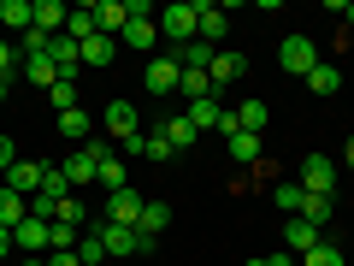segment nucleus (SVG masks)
Returning a JSON list of instances; mask_svg holds the SVG:
<instances>
[{
	"instance_id": "39",
	"label": "nucleus",
	"mask_w": 354,
	"mask_h": 266,
	"mask_svg": "<svg viewBox=\"0 0 354 266\" xmlns=\"http://www.w3.org/2000/svg\"><path fill=\"white\" fill-rule=\"evenodd\" d=\"M342 160H348V172H354V136H348V148H342Z\"/></svg>"
},
{
	"instance_id": "35",
	"label": "nucleus",
	"mask_w": 354,
	"mask_h": 266,
	"mask_svg": "<svg viewBox=\"0 0 354 266\" xmlns=\"http://www.w3.org/2000/svg\"><path fill=\"white\" fill-rule=\"evenodd\" d=\"M12 166H18V148H12V136H0V177L12 172Z\"/></svg>"
},
{
	"instance_id": "28",
	"label": "nucleus",
	"mask_w": 354,
	"mask_h": 266,
	"mask_svg": "<svg viewBox=\"0 0 354 266\" xmlns=\"http://www.w3.org/2000/svg\"><path fill=\"white\" fill-rule=\"evenodd\" d=\"M301 266H348V254L330 249V242H319V249H307V254H301Z\"/></svg>"
},
{
	"instance_id": "32",
	"label": "nucleus",
	"mask_w": 354,
	"mask_h": 266,
	"mask_svg": "<svg viewBox=\"0 0 354 266\" xmlns=\"http://www.w3.org/2000/svg\"><path fill=\"white\" fill-rule=\"evenodd\" d=\"M53 219H65V225H83V195H65V202H59V213H53Z\"/></svg>"
},
{
	"instance_id": "14",
	"label": "nucleus",
	"mask_w": 354,
	"mask_h": 266,
	"mask_svg": "<svg viewBox=\"0 0 354 266\" xmlns=\"http://www.w3.org/2000/svg\"><path fill=\"white\" fill-rule=\"evenodd\" d=\"M283 242H290L295 254H307V249H319L325 237H319V225H307V219L295 213V219H283Z\"/></svg>"
},
{
	"instance_id": "20",
	"label": "nucleus",
	"mask_w": 354,
	"mask_h": 266,
	"mask_svg": "<svg viewBox=\"0 0 354 266\" xmlns=\"http://www.w3.org/2000/svg\"><path fill=\"white\" fill-rule=\"evenodd\" d=\"M301 83H307V89H313V95H337V89H342V71H337V65H325V60H319V65H313V71H307V77H301Z\"/></svg>"
},
{
	"instance_id": "36",
	"label": "nucleus",
	"mask_w": 354,
	"mask_h": 266,
	"mask_svg": "<svg viewBox=\"0 0 354 266\" xmlns=\"http://www.w3.org/2000/svg\"><path fill=\"white\" fill-rule=\"evenodd\" d=\"M48 266H83V260H77V249H48Z\"/></svg>"
},
{
	"instance_id": "12",
	"label": "nucleus",
	"mask_w": 354,
	"mask_h": 266,
	"mask_svg": "<svg viewBox=\"0 0 354 266\" xmlns=\"http://www.w3.org/2000/svg\"><path fill=\"white\" fill-rule=\"evenodd\" d=\"M118 42H124L130 53H148V60H153V42H160V24H153V18H130Z\"/></svg>"
},
{
	"instance_id": "37",
	"label": "nucleus",
	"mask_w": 354,
	"mask_h": 266,
	"mask_svg": "<svg viewBox=\"0 0 354 266\" xmlns=\"http://www.w3.org/2000/svg\"><path fill=\"white\" fill-rule=\"evenodd\" d=\"M0 260H12V231L0 225Z\"/></svg>"
},
{
	"instance_id": "44",
	"label": "nucleus",
	"mask_w": 354,
	"mask_h": 266,
	"mask_svg": "<svg viewBox=\"0 0 354 266\" xmlns=\"http://www.w3.org/2000/svg\"><path fill=\"white\" fill-rule=\"evenodd\" d=\"M348 266H354V254H348Z\"/></svg>"
},
{
	"instance_id": "16",
	"label": "nucleus",
	"mask_w": 354,
	"mask_h": 266,
	"mask_svg": "<svg viewBox=\"0 0 354 266\" xmlns=\"http://www.w3.org/2000/svg\"><path fill=\"white\" fill-rule=\"evenodd\" d=\"M24 219H30V202H24L18 190H6V184H0V225H6V231H18Z\"/></svg>"
},
{
	"instance_id": "18",
	"label": "nucleus",
	"mask_w": 354,
	"mask_h": 266,
	"mask_svg": "<svg viewBox=\"0 0 354 266\" xmlns=\"http://www.w3.org/2000/svg\"><path fill=\"white\" fill-rule=\"evenodd\" d=\"M177 95H183V101H207V95H218V89H213V77H207V71H183V77H177Z\"/></svg>"
},
{
	"instance_id": "21",
	"label": "nucleus",
	"mask_w": 354,
	"mask_h": 266,
	"mask_svg": "<svg viewBox=\"0 0 354 266\" xmlns=\"http://www.w3.org/2000/svg\"><path fill=\"white\" fill-rule=\"evenodd\" d=\"M77 48H83V65H113L118 42L113 36H88V42H77Z\"/></svg>"
},
{
	"instance_id": "8",
	"label": "nucleus",
	"mask_w": 354,
	"mask_h": 266,
	"mask_svg": "<svg viewBox=\"0 0 354 266\" xmlns=\"http://www.w3.org/2000/svg\"><path fill=\"white\" fill-rule=\"evenodd\" d=\"M41 177H48V166H41V160H18L12 172L0 177V184H6V190H18V195H24V202H30V195L41 190Z\"/></svg>"
},
{
	"instance_id": "41",
	"label": "nucleus",
	"mask_w": 354,
	"mask_h": 266,
	"mask_svg": "<svg viewBox=\"0 0 354 266\" xmlns=\"http://www.w3.org/2000/svg\"><path fill=\"white\" fill-rule=\"evenodd\" d=\"M18 266H48V260H36V254H24V260H18Z\"/></svg>"
},
{
	"instance_id": "24",
	"label": "nucleus",
	"mask_w": 354,
	"mask_h": 266,
	"mask_svg": "<svg viewBox=\"0 0 354 266\" xmlns=\"http://www.w3.org/2000/svg\"><path fill=\"white\" fill-rule=\"evenodd\" d=\"M95 184H106V190H130V172H124V160H101V172H95Z\"/></svg>"
},
{
	"instance_id": "33",
	"label": "nucleus",
	"mask_w": 354,
	"mask_h": 266,
	"mask_svg": "<svg viewBox=\"0 0 354 266\" xmlns=\"http://www.w3.org/2000/svg\"><path fill=\"white\" fill-rule=\"evenodd\" d=\"M53 249H77V225H65V219H53Z\"/></svg>"
},
{
	"instance_id": "15",
	"label": "nucleus",
	"mask_w": 354,
	"mask_h": 266,
	"mask_svg": "<svg viewBox=\"0 0 354 266\" xmlns=\"http://www.w3.org/2000/svg\"><path fill=\"white\" fill-rule=\"evenodd\" d=\"M0 30H36V6L30 0H0Z\"/></svg>"
},
{
	"instance_id": "6",
	"label": "nucleus",
	"mask_w": 354,
	"mask_h": 266,
	"mask_svg": "<svg viewBox=\"0 0 354 266\" xmlns=\"http://www.w3.org/2000/svg\"><path fill=\"white\" fill-rule=\"evenodd\" d=\"M48 249H53L48 219H24V225L12 231V254H48Z\"/></svg>"
},
{
	"instance_id": "7",
	"label": "nucleus",
	"mask_w": 354,
	"mask_h": 266,
	"mask_svg": "<svg viewBox=\"0 0 354 266\" xmlns=\"http://www.w3.org/2000/svg\"><path fill=\"white\" fill-rule=\"evenodd\" d=\"M195 6H201V30H195V42H207V48H225V30H230L225 6H213V0H195Z\"/></svg>"
},
{
	"instance_id": "5",
	"label": "nucleus",
	"mask_w": 354,
	"mask_h": 266,
	"mask_svg": "<svg viewBox=\"0 0 354 266\" xmlns=\"http://www.w3.org/2000/svg\"><path fill=\"white\" fill-rule=\"evenodd\" d=\"M207 77H213V89L242 83V77H248V53H236V48H218V53H213V65H207Z\"/></svg>"
},
{
	"instance_id": "40",
	"label": "nucleus",
	"mask_w": 354,
	"mask_h": 266,
	"mask_svg": "<svg viewBox=\"0 0 354 266\" xmlns=\"http://www.w3.org/2000/svg\"><path fill=\"white\" fill-rule=\"evenodd\" d=\"M342 18H348V30H354V0H348V6H342Z\"/></svg>"
},
{
	"instance_id": "4",
	"label": "nucleus",
	"mask_w": 354,
	"mask_h": 266,
	"mask_svg": "<svg viewBox=\"0 0 354 266\" xmlns=\"http://www.w3.org/2000/svg\"><path fill=\"white\" fill-rule=\"evenodd\" d=\"M295 184H301L307 195H330V190H337V160H325V154H307Z\"/></svg>"
},
{
	"instance_id": "2",
	"label": "nucleus",
	"mask_w": 354,
	"mask_h": 266,
	"mask_svg": "<svg viewBox=\"0 0 354 266\" xmlns=\"http://www.w3.org/2000/svg\"><path fill=\"white\" fill-rule=\"evenodd\" d=\"M177 77H183V60H177V53H153V60L142 65V89H148V95H177Z\"/></svg>"
},
{
	"instance_id": "10",
	"label": "nucleus",
	"mask_w": 354,
	"mask_h": 266,
	"mask_svg": "<svg viewBox=\"0 0 354 266\" xmlns=\"http://www.w3.org/2000/svg\"><path fill=\"white\" fill-rule=\"evenodd\" d=\"M124 24H130V6L124 0H101V6H95V36H124Z\"/></svg>"
},
{
	"instance_id": "17",
	"label": "nucleus",
	"mask_w": 354,
	"mask_h": 266,
	"mask_svg": "<svg viewBox=\"0 0 354 266\" xmlns=\"http://www.w3.org/2000/svg\"><path fill=\"white\" fill-rule=\"evenodd\" d=\"M266 125H272V107H266V101H242V107H236V130H248V136H260Z\"/></svg>"
},
{
	"instance_id": "25",
	"label": "nucleus",
	"mask_w": 354,
	"mask_h": 266,
	"mask_svg": "<svg viewBox=\"0 0 354 266\" xmlns=\"http://www.w3.org/2000/svg\"><path fill=\"white\" fill-rule=\"evenodd\" d=\"M225 148H230V160H260V136H248V130H236V136H225Z\"/></svg>"
},
{
	"instance_id": "22",
	"label": "nucleus",
	"mask_w": 354,
	"mask_h": 266,
	"mask_svg": "<svg viewBox=\"0 0 354 266\" xmlns=\"http://www.w3.org/2000/svg\"><path fill=\"white\" fill-rule=\"evenodd\" d=\"M165 225H171V207H165V202H148V207H142V219H136V231H148V237H160Z\"/></svg>"
},
{
	"instance_id": "9",
	"label": "nucleus",
	"mask_w": 354,
	"mask_h": 266,
	"mask_svg": "<svg viewBox=\"0 0 354 266\" xmlns=\"http://www.w3.org/2000/svg\"><path fill=\"white\" fill-rule=\"evenodd\" d=\"M142 207H148V202H142L136 190H113V202H106V225H130V231H136Z\"/></svg>"
},
{
	"instance_id": "13",
	"label": "nucleus",
	"mask_w": 354,
	"mask_h": 266,
	"mask_svg": "<svg viewBox=\"0 0 354 266\" xmlns=\"http://www.w3.org/2000/svg\"><path fill=\"white\" fill-rule=\"evenodd\" d=\"M65 24H71V12H65L59 0H36V36H65Z\"/></svg>"
},
{
	"instance_id": "34",
	"label": "nucleus",
	"mask_w": 354,
	"mask_h": 266,
	"mask_svg": "<svg viewBox=\"0 0 354 266\" xmlns=\"http://www.w3.org/2000/svg\"><path fill=\"white\" fill-rule=\"evenodd\" d=\"M12 71H18V53H12V42L0 36V77H12Z\"/></svg>"
},
{
	"instance_id": "27",
	"label": "nucleus",
	"mask_w": 354,
	"mask_h": 266,
	"mask_svg": "<svg viewBox=\"0 0 354 266\" xmlns=\"http://www.w3.org/2000/svg\"><path fill=\"white\" fill-rule=\"evenodd\" d=\"M59 136H71V142H88V113H83V107L59 113Z\"/></svg>"
},
{
	"instance_id": "42",
	"label": "nucleus",
	"mask_w": 354,
	"mask_h": 266,
	"mask_svg": "<svg viewBox=\"0 0 354 266\" xmlns=\"http://www.w3.org/2000/svg\"><path fill=\"white\" fill-rule=\"evenodd\" d=\"M6 89H12V77H0V101H6Z\"/></svg>"
},
{
	"instance_id": "11",
	"label": "nucleus",
	"mask_w": 354,
	"mask_h": 266,
	"mask_svg": "<svg viewBox=\"0 0 354 266\" xmlns=\"http://www.w3.org/2000/svg\"><path fill=\"white\" fill-rule=\"evenodd\" d=\"M106 130H113L118 142L142 136V113H136V107H130V101H113V107H106Z\"/></svg>"
},
{
	"instance_id": "38",
	"label": "nucleus",
	"mask_w": 354,
	"mask_h": 266,
	"mask_svg": "<svg viewBox=\"0 0 354 266\" xmlns=\"http://www.w3.org/2000/svg\"><path fill=\"white\" fill-rule=\"evenodd\" d=\"M266 266H295V254H266Z\"/></svg>"
},
{
	"instance_id": "31",
	"label": "nucleus",
	"mask_w": 354,
	"mask_h": 266,
	"mask_svg": "<svg viewBox=\"0 0 354 266\" xmlns=\"http://www.w3.org/2000/svg\"><path fill=\"white\" fill-rule=\"evenodd\" d=\"M171 154H177V148L160 136V130H153V136H142V160H171Z\"/></svg>"
},
{
	"instance_id": "19",
	"label": "nucleus",
	"mask_w": 354,
	"mask_h": 266,
	"mask_svg": "<svg viewBox=\"0 0 354 266\" xmlns=\"http://www.w3.org/2000/svg\"><path fill=\"white\" fill-rule=\"evenodd\" d=\"M160 136H165V142H171V148H189V142H195V136H201V130H195V125H189V113H171V118H165V125H160Z\"/></svg>"
},
{
	"instance_id": "30",
	"label": "nucleus",
	"mask_w": 354,
	"mask_h": 266,
	"mask_svg": "<svg viewBox=\"0 0 354 266\" xmlns=\"http://www.w3.org/2000/svg\"><path fill=\"white\" fill-rule=\"evenodd\" d=\"M301 219L325 231V219H330V195H307V202H301Z\"/></svg>"
},
{
	"instance_id": "29",
	"label": "nucleus",
	"mask_w": 354,
	"mask_h": 266,
	"mask_svg": "<svg viewBox=\"0 0 354 266\" xmlns=\"http://www.w3.org/2000/svg\"><path fill=\"white\" fill-rule=\"evenodd\" d=\"M77 260H83V266H101V260H106V249H101V237H95V231H83V237H77Z\"/></svg>"
},
{
	"instance_id": "43",
	"label": "nucleus",
	"mask_w": 354,
	"mask_h": 266,
	"mask_svg": "<svg viewBox=\"0 0 354 266\" xmlns=\"http://www.w3.org/2000/svg\"><path fill=\"white\" fill-rule=\"evenodd\" d=\"M248 266H266V254H254V260H248Z\"/></svg>"
},
{
	"instance_id": "3",
	"label": "nucleus",
	"mask_w": 354,
	"mask_h": 266,
	"mask_svg": "<svg viewBox=\"0 0 354 266\" xmlns=\"http://www.w3.org/2000/svg\"><path fill=\"white\" fill-rule=\"evenodd\" d=\"M278 65H283L290 77H307V71L319 65V42H313V36H283V48H278Z\"/></svg>"
},
{
	"instance_id": "26",
	"label": "nucleus",
	"mask_w": 354,
	"mask_h": 266,
	"mask_svg": "<svg viewBox=\"0 0 354 266\" xmlns=\"http://www.w3.org/2000/svg\"><path fill=\"white\" fill-rule=\"evenodd\" d=\"M301 202H307V190H301V184H278V190H272V207H283V213H301Z\"/></svg>"
},
{
	"instance_id": "1",
	"label": "nucleus",
	"mask_w": 354,
	"mask_h": 266,
	"mask_svg": "<svg viewBox=\"0 0 354 266\" xmlns=\"http://www.w3.org/2000/svg\"><path fill=\"white\" fill-rule=\"evenodd\" d=\"M153 24H160V36H165V42L189 48L195 30H201V6H195V0H177V6H165V12H153Z\"/></svg>"
},
{
	"instance_id": "23",
	"label": "nucleus",
	"mask_w": 354,
	"mask_h": 266,
	"mask_svg": "<svg viewBox=\"0 0 354 266\" xmlns=\"http://www.w3.org/2000/svg\"><path fill=\"white\" fill-rule=\"evenodd\" d=\"M48 101H53V113H71V107H83V101H77V77H59V83L48 89Z\"/></svg>"
}]
</instances>
